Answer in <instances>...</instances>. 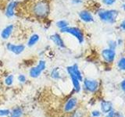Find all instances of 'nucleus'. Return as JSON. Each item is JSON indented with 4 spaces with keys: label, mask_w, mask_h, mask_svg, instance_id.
<instances>
[{
    "label": "nucleus",
    "mask_w": 125,
    "mask_h": 117,
    "mask_svg": "<svg viewBox=\"0 0 125 117\" xmlns=\"http://www.w3.org/2000/svg\"><path fill=\"white\" fill-rule=\"evenodd\" d=\"M31 12L37 17H45L49 13V5L45 0H38L31 6Z\"/></svg>",
    "instance_id": "f257e3e1"
},
{
    "label": "nucleus",
    "mask_w": 125,
    "mask_h": 117,
    "mask_svg": "<svg viewBox=\"0 0 125 117\" xmlns=\"http://www.w3.org/2000/svg\"><path fill=\"white\" fill-rule=\"evenodd\" d=\"M102 20L107 23H114L118 16V12L116 10H103L99 13Z\"/></svg>",
    "instance_id": "f03ea898"
},
{
    "label": "nucleus",
    "mask_w": 125,
    "mask_h": 117,
    "mask_svg": "<svg viewBox=\"0 0 125 117\" xmlns=\"http://www.w3.org/2000/svg\"><path fill=\"white\" fill-rule=\"evenodd\" d=\"M61 32L62 33H68L70 34L73 36L75 37L78 41L80 43H82L84 41V35L82 31L79 29V28H77V27H66L65 28H62L60 29Z\"/></svg>",
    "instance_id": "7ed1b4c3"
},
{
    "label": "nucleus",
    "mask_w": 125,
    "mask_h": 117,
    "mask_svg": "<svg viewBox=\"0 0 125 117\" xmlns=\"http://www.w3.org/2000/svg\"><path fill=\"white\" fill-rule=\"evenodd\" d=\"M45 69V62L41 60L38 62L37 66L31 68L30 70V76L32 78H37L40 76L42 72H43Z\"/></svg>",
    "instance_id": "20e7f679"
},
{
    "label": "nucleus",
    "mask_w": 125,
    "mask_h": 117,
    "mask_svg": "<svg viewBox=\"0 0 125 117\" xmlns=\"http://www.w3.org/2000/svg\"><path fill=\"white\" fill-rule=\"evenodd\" d=\"M6 48L10 52H12L16 55H19L23 52L25 47L23 45H14V44H12V43H8L6 45Z\"/></svg>",
    "instance_id": "39448f33"
},
{
    "label": "nucleus",
    "mask_w": 125,
    "mask_h": 117,
    "mask_svg": "<svg viewBox=\"0 0 125 117\" xmlns=\"http://www.w3.org/2000/svg\"><path fill=\"white\" fill-rule=\"evenodd\" d=\"M66 69H67V72L69 73V75L70 77V78H71V80H72V83H73V88L74 89H75V91L77 92H78L80 91L81 89V86H80V81L79 80L77 79V77L74 75V73H73L72 71V68L71 66H68L67 68H66Z\"/></svg>",
    "instance_id": "423d86ee"
},
{
    "label": "nucleus",
    "mask_w": 125,
    "mask_h": 117,
    "mask_svg": "<svg viewBox=\"0 0 125 117\" xmlns=\"http://www.w3.org/2000/svg\"><path fill=\"white\" fill-rule=\"evenodd\" d=\"M102 56L104 59L108 62H112L115 58V52L113 49H104L102 52Z\"/></svg>",
    "instance_id": "0eeeda50"
},
{
    "label": "nucleus",
    "mask_w": 125,
    "mask_h": 117,
    "mask_svg": "<svg viewBox=\"0 0 125 117\" xmlns=\"http://www.w3.org/2000/svg\"><path fill=\"white\" fill-rule=\"evenodd\" d=\"M84 84L86 89L88 90L89 91H92V92L95 91L98 88V86H99V84H98V82L96 80H88V79L84 80Z\"/></svg>",
    "instance_id": "6e6552de"
},
{
    "label": "nucleus",
    "mask_w": 125,
    "mask_h": 117,
    "mask_svg": "<svg viewBox=\"0 0 125 117\" xmlns=\"http://www.w3.org/2000/svg\"><path fill=\"white\" fill-rule=\"evenodd\" d=\"M51 40L53 41V43L55 45H56L57 46L60 47V48H65V45L64 42L62 41V39L61 38V37L58 34H55L50 36Z\"/></svg>",
    "instance_id": "1a4fd4ad"
},
{
    "label": "nucleus",
    "mask_w": 125,
    "mask_h": 117,
    "mask_svg": "<svg viewBox=\"0 0 125 117\" xmlns=\"http://www.w3.org/2000/svg\"><path fill=\"white\" fill-rule=\"evenodd\" d=\"M17 2H11L9 3V5H8L6 8V15L7 17L10 18L12 17H13L15 14L14 10L16 6H17Z\"/></svg>",
    "instance_id": "9d476101"
},
{
    "label": "nucleus",
    "mask_w": 125,
    "mask_h": 117,
    "mask_svg": "<svg viewBox=\"0 0 125 117\" xmlns=\"http://www.w3.org/2000/svg\"><path fill=\"white\" fill-rule=\"evenodd\" d=\"M13 25H9V26H7L5 28H4L2 31V33H1V37L2 39H8L10 38V36L12 34V32H13Z\"/></svg>",
    "instance_id": "9b49d317"
},
{
    "label": "nucleus",
    "mask_w": 125,
    "mask_h": 117,
    "mask_svg": "<svg viewBox=\"0 0 125 117\" xmlns=\"http://www.w3.org/2000/svg\"><path fill=\"white\" fill-rule=\"evenodd\" d=\"M79 17L82 20L84 21V22L89 23V22H92L94 20L92 15L88 11H81L79 14Z\"/></svg>",
    "instance_id": "f8f14e48"
},
{
    "label": "nucleus",
    "mask_w": 125,
    "mask_h": 117,
    "mask_svg": "<svg viewBox=\"0 0 125 117\" xmlns=\"http://www.w3.org/2000/svg\"><path fill=\"white\" fill-rule=\"evenodd\" d=\"M113 105L110 101H103L101 103V110L105 113H108L112 110Z\"/></svg>",
    "instance_id": "ddd939ff"
},
{
    "label": "nucleus",
    "mask_w": 125,
    "mask_h": 117,
    "mask_svg": "<svg viewBox=\"0 0 125 117\" xmlns=\"http://www.w3.org/2000/svg\"><path fill=\"white\" fill-rule=\"evenodd\" d=\"M77 105V99L76 98H70L69 99V101L66 102V104L65 105V111L66 112H70L71 111L73 108H74V107L76 106Z\"/></svg>",
    "instance_id": "4468645a"
},
{
    "label": "nucleus",
    "mask_w": 125,
    "mask_h": 117,
    "mask_svg": "<svg viewBox=\"0 0 125 117\" xmlns=\"http://www.w3.org/2000/svg\"><path fill=\"white\" fill-rule=\"evenodd\" d=\"M72 68V71L73 73H74V75H75L77 77V78L78 80H79V81H82V80H83V78H82V75H81V73L80 72L79 69H78V66L77 64H74L73 66H71Z\"/></svg>",
    "instance_id": "2eb2a0df"
},
{
    "label": "nucleus",
    "mask_w": 125,
    "mask_h": 117,
    "mask_svg": "<svg viewBox=\"0 0 125 117\" xmlns=\"http://www.w3.org/2000/svg\"><path fill=\"white\" fill-rule=\"evenodd\" d=\"M39 40V36L38 34H33L32 36H31V38H29L28 41H27V45L29 47H32L33 45H34Z\"/></svg>",
    "instance_id": "dca6fc26"
},
{
    "label": "nucleus",
    "mask_w": 125,
    "mask_h": 117,
    "mask_svg": "<svg viewBox=\"0 0 125 117\" xmlns=\"http://www.w3.org/2000/svg\"><path fill=\"white\" fill-rule=\"evenodd\" d=\"M22 113V109L21 108H16L11 112V117H21Z\"/></svg>",
    "instance_id": "f3484780"
},
{
    "label": "nucleus",
    "mask_w": 125,
    "mask_h": 117,
    "mask_svg": "<svg viewBox=\"0 0 125 117\" xmlns=\"http://www.w3.org/2000/svg\"><path fill=\"white\" fill-rule=\"evenodd\" d=\"M56 26L59 28L62 29V28H65L66 27H68V23L66 20H60L56 23Z\"/></svg>",
    "instance_id": "a211bd4d"
},
{
    "label": "nucleus",
    "mask_w": 125,
    "mask_h": 117,
    "mask_svg": "<svg viewBox=\"0 0 125 117\" xmlns=\"http://www.w3.org/2000/svg\"><path fill=\"white\" fill-rule=\"evenodd\" d=\"M13 75H10V76H8L6 78L5 83H6V85L10 86V85H12V84H13Z\"/></svg>",
    "instance_id": "6ab92c4d"
},
{
    "label": "nucleus",
    "mask_w": 125,
    "mask_h": 117,
    "mask_svg": "<svg viewBox=\"0 0 125 117\" xmlns=\"http://www.w3.org/2000/svg\"><path fill=\"white\" fill-rule=\"evenodd\" d=\"M118 66H119L120 69H123V70H125V58H122L119 61V62H118Z\"/></svg>",
    "instance_id": "aec40b11"
},
{
    "label": "nucleus",
    "mask_w": 125,
    "mask_h": 117,
    "mask_svg": "<svg viewBox=\"0 0 125 117\" xmlns=\"http://www.w3.org/2000/svg\"><path fill=\"white\" fill-rule=\"evenodd\" d=\"M52 77L54 78V79H58V78H60V73L58 72V68H56L52 70Z\"/></svg>",
    "instance_id": "412c9836"
},
{
    "label": "nucleus",
    "mask_w": 125,
    "mask_h": 117,
    "mask_svg": "<svg viewBox=\"0 0 125 117\" xmlns=\"http://www.w3.org/2000/svg\"><path fill=\"white\" fill-rule=\"evenodd\" d=\"M10 113V111L8 110V109H5V110H2V109H0V116H8Z\"/></svg>",
    "instance_id": "4be33fe9"
},
{
    "label": "nucleus",
    "mask_w": 125,
    "mask_h": 117,
    "mask_svg": "<svg viewBox=\"0 0 125 117\" xmlns=\"http://www.w3.org/2000/svg\"><path fill=\"white\" fill-rule=\"evenodd\" d=\"M105 5H113L116 2V0H103Z\"/></svg>",
    "instance_id": "5701e85b"
},
{
    "label": "nucleus",
    "mask_w": 125,
    "mask_h": 117,
    "mask_svg": "<svg viewBox=\"0 0 125 117\" xmlns=\"http://www.w3.org/2000/svg\"><path fill=\"white\" fill-rule=\"evenodd\" d=\"M18 80L20 82H21V83H23V82L26 81V77L24 75H22V74H21V75H19L18 77Z\"/></svg>",
    "instance_id": "b1692460"
},
{
    "label": "nucleus",
    "mask_w": 125,
    "mask_h": 117,
    "mask_svg": "<svg viewBox=\"0 0 125 117\" xmlns=\"http://www.w3.org/2000/svg\"><path fill=\"white\" fill-rule=\"evenodd\" d=\"M92 116L94 117H99L100 116V112L99 111H93L92 112Z\"/></svg>",
    "instance_id": "393cba45"
},
{
    "label": "nucleus",
    "mask_w": 125,
    "mask_h": 117,
    "mask_svg": "<svg viewBox=\"0 0 125 117\" xmlns=\"http://www.w3.org/2000/svg\"><path fill=\"white\" fill-rule=\"evenodd\" d=\"M109 114H108V116H107V117H115V112H113V110H111L109 112H108Z\"/></svg>",
    "instance_id": "a878e982"
},
{
    "label": "nucleus",
    "mask_w": 125,
    "mask_h": 117,
    "mask_svg": "<svg viewBox=\"0 0 125 117\" xmlns=\"http://www.w3.org/2000/svg\"><path fill=\"white\" fill-rule=\"evenodd\" d=\"M73 117H81V114L79 112H76L73 114Z\"/></svg>",
    "instance_id": "bb28decb"
},
{
    "label": "nucleus",
    "mask_w": 125,
    "mask_h": 117,
    "mask_svg": "<svg viewBox=\"0 0 125 117\" xmlns=\"http://www.w3.org/2000/svg\"><path fill=\"white\" fill-rule=\"evenodd\" d=\"M121 88H122V89H123V91L125 92V80L121 83Z\"/></svg>",
    "instance_id": "cd10ccee"
},
{
    "label": "nucleus",
    "mask_w": 125,
    "mask_h": 117,
    "mask_svg": "<svg viewBox=\"0 0 125 117\" xmlns=\"http://www.w3.org/2000/svg\"><path fill=\"white\" fill-rule=\"evenodd\" d=\"M120 27H121V28H122L124 30H125V20H124V21H123L122 23H121Z\"/></svg>",
    "instance_id": "c85d7f7f"
},
{
    "label": "nucleus",
    "mask_w": 125,
    "mask_h": 117,
    "mask_svg": "<svg viewBox=\"0 0 125 117\" xmlns=\"http://www.w3.org/2000/svg\"><path fill=\"white\" fill-rule=\"evenodd\" d=\"M115 116H116V117H124V116L121 115V113H117L116 115H115Z\"/></svg>",
    "instance_id": "c756f323"
},
{
    "label": "nucleus",
    "mask_w": 125,
    "mask_h": 117,
    "mask_svg": "<svg viewBox=\"0 0 125 117\" xmlns=\"http://www.w3.org/2000/svg\"><path fill=\"white\" fill-rule=\"evenodd\" d=\"M73 2H75V3H79L81 2V0H73Z\"/></svg>",
    "instance_id": "7c9ffc66"
},
{
    "label": "nucleus",
    "mask_w": 125,
    "mask_h": 117,
    "mask_svg": "<svg viewBox=\"0 0 125 117\" xmlns=\"http://www.w3.org/2000/svg\"><path fill=\"white\" fill-rule=\"evenodd\" d=\"M123 9H124V10H125V3H124V5H123Z\"/></svg>",
    "instance_id": "2f4dec72"
}]
</instances>
